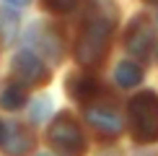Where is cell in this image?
Wrapping results in <instances>:
<instances>
[{
  "label": "cell",
  "instance_id": "1",
  "mask_svg": "<svg viewBox=\"0 0 158 156\" xmlns=\"http://www.w3.org/2000/svg\"><path fill=\"white\" fill-rule=\"evenodd\" d=\"M117 24V8L106 0H91L75 42V60L83 68H96L106 57L109 39Z\"/></svg>",
  "mask_w": 158,
  "mask_h": 156
},
{
  "label": "cell",
  "instance_id": "2",
  "mask_svg": "<svg viewBox=\"0 0 158 156\" xmlns=\"http://www.w3.org/2000/svg\"><path fill=\"white\" fill-rule=\"evenodd\" d=\"M130 135L137 143L158 141V94L156 91H137L127 107Z\"/></svg>",
  "mask_w": 158,
  "mask_h": 156
},
{
  "label": "cell",
  "instance_id": "3",
  "mask_svg": "<svg viewBox=\"0 0 158 156\" xmlns=\"http://www.w3.org/2000/svg\"><path fill=\"white\" fill-rule=\"evenodd\" d=\"M47 141L60 156H83L85 154V135L81 125L70 115H57L47 130Z\"/></svg>",
  "mask_w": 158,
  "mask_h": 156
},
{
  "label": "cell",
  "instance_id": "4",
  "mask_svg": "<svg viewBox=\"0 0 158 156\" xmlns=\"http://www.w3.org/2000/svg\"><path fill=\"white\" fill-rule=\"evenodd\" d=\"M153 44H156V29L150 24V18L145 13L135 16L127 26V34H124V47L135 60H150L153 55Z\"/></svg>",
  "mask_w": 158,
  "mask_h": 156
},
{
  "label": "cell",
  "instance_id": "5",
  "mask_svg": "<svg viewBox=\"0 0 158 156\" xmlns=\"http://www.w3.org/2000/svg\"><path fill=\"white\" fill-rule=\"evenodd\" d=\"M10 70H13V78H16L21 86H44L49 81V70L47 65L39 60L36 52L31 50H21L10 63Z\"/></svg>",
  "mask_w": 158,
  "mask_h": 156
},
{
  "label": "cell",
  "instance_id": "6",
  "mask_svg": "<svg viewBox=\"0 0 158 156\" xmlns=\"http://www.w3.org/2000/svg\"><path fill=\"white\" fill-rule=\"evenodd\" d=\"M85 120L88 125L96 130L104 138H114V135L122 133V117L109 107H101V104H91L85 107Z\"/></svg>",
  "mask_w": 158,
  "mask_h": 156
},
{
  "label": "cell",
  "instance_id": "7",
  "mask_svg": "<svg viewBox=\"0 0 158 156\" xmlns=\"http://www.w3.org/2000/svg\"><path fill=\"white\" fill-rule=\"evenodd\" d=\"M65 89H68V94L73 96L78 104H85V107H91V104L101 96V86H98V81L91 73H85V70L73 73L68 81H65Z\"/></svg>",
  "mask_w": 158,
  "mask_h": 156
},
{
  "label": "cell",
  "instance_id": "8",
  "mask_svg": "<svg viewBox=\"0 0 158 156\" xmlns=\"http://www.w3.org/2000/svg\"><path fill=\"white\" fill-rule=\"evenodd\" d=\"M31 146H34V141H31V135L26 133L21 125H5V141H3V148L13 156H23L26 151H31Z\"/></svg>",
  "mask_w": 158,
  "mask_h": 156
},
{
  "label": "cell",
  "instance_id": "9",
  "mask_svg": "<svg viewBox=\"0 0 158 156\" xmlns=\"http://www.w3.org/2000/svg\"><path fill=\"white\" fill-rule=\"evenodd\" d=\"M31 39L39 44V50H44L47 55L52 57V60H60L62 57V44H60V39L55 37V31H49V29H44V26H34V31H31Z\"/></svg>",
  "mask_w": 158,
  "mask_h": 156
},
{
  "label": "cell",
  "instance_id": "10",
  "mask_svg": "<svg viewBox=\"0 0 158 156\" xmlns=\"http://www.w3.org/2000/svg\"><path fill=\"white\" fill-rule=\"evenodd\" d=\"M114 78H117V83L122 89H132V86H137L143 81V68L137 63H132V60H122L117 65V70H114Z\"/></svg>",
  "mask_w": 158,
  "mask_h": 156
},
{
  "label": "cell",
  "instance_id": "11",
  "mask_svg": "<svg viewBox=\"0 0 158 156\" xmlns=\"http://www.w3.org/2000/svg\"><path fill=\"white\" fill-rule=\"evenodd\" d=\"M0 104H3L5 109H18V107H23L26 104V91H23V86H8L0 94Z\"/></svg>",
  "mask_w": 158,
  "mask_h": 156
},
{
  "label": "cell",
  "instance_id": "12",
  "mask_svg": "<svg viewBox=\"0 0 158 156\" xmlns=\"http://www.w3.org/2000/svg\"><path fill=\"white\" fill-rule=\"evenodd\" d=\"M75 3L78 0H44L47 11H52V13H68L75 8Z\"/></svg>",
  "mask_w": 158,
  "mask_h": 156
},
{
  "label": "cell",
  "instance_id": "13",
  "mask_svg": "<svg viewBox=\"0 0 158 156\" xmlns=\"http://www.w3.org/2000/svg\"><path fill=\"white\" fill-rule=\"evenodd\" d=\"M44 107L49 109V102H47V99H42L39 104H34V112H31V117H34L36 122H39V120H42V117H44Z\"/></svg>",
  "mask_w": 158,
  "mask_h": 156
},
{
  "label": "cell",
  "instance_id": "14",
  "mask_svg": "<svg viewBox=\"0 0 158 156\" xmlns=\"http://www.w3.org/2000/svg\"><path fill=\"white\" fill-rule=\"evenodd\" d=\"M3 141H5V125H3V120H0V146H3Z\"/></svg>",
  "mask_w": 158,
  "mask_h": 156
},
{
  "label": "cell",
  "instance_id": "15",
  "mask_svg": "<svg viewBox=\"0 0 158 156\" xmlns=\"http://www.w3.org/2000/svg\"><path fill=\"white\" fill-rule=\"evenodd\" d=\"M5 3H10V5H26L29 0H5Z\"/></svg>",
  "mask_w": 158,
  "mask_h": 156
},
{
  "label": "cell",
  "instance_id": "16",
  "mask_svg": "<svg viewBox=\"0 0 158 156\" xmlns=\"http://www.w3.org/2000/svg\"><path fill=\"white\" fill-rule=\"evenodd\" d=\"M145 3H153V5H158V0H145Z\"/></svg>",
  "mask_w": 158,
  "mask_h": 156
},
{
  "label": "cell",
  "instance_id": "17",
  "mask_svg": "<svg viewBox=\"0 0 158 156\" xmlns=\"http://www.w3.org/2000/svg\"><path fill=\"white\" fill-rule=\"evenodd\" d=\"M39 156H49V154H39Z\"/></svg>",
  "mask_w": 158,
  "mask_h": 156
}]
</instances>
